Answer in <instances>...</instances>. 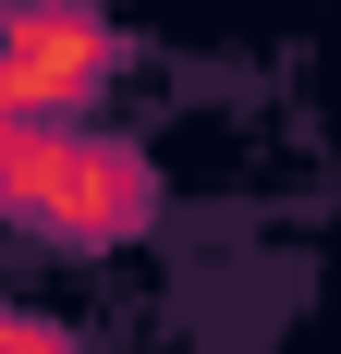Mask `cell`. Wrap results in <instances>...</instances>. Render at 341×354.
<instances>
[{"label":"cell","instance_id":"6da1fadb","mask_svg":"<svg viewBox=\"0 0 341 354\" xmlns=\"http://www.w3.org/2000/svg\"><path fill=\"white\" fill-rule=\"evenodd\" d=\"M110 73V25L98 12H61V0H25V12H0V122H49L73 110L86 86Z\"/></svg>","mask_w":341,"mask_h":354}]
</instances>
